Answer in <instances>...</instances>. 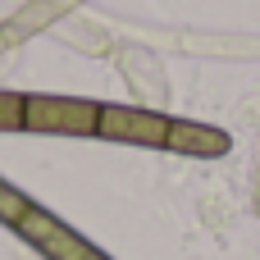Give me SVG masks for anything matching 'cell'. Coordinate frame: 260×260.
<instances>
[{"instance_id": "2", "label": "cell", "mask_w": 260, "mask_h": 260, "mask_svg": "<svg viewBox=\"0 0 260 260\" xmlns=\"http://www.w3.org/2000/svg\"><path fill=\"white\" fill-rule=\"evenodd\" d=\"M14 229L32 242V247H41L50 260H110L105 251H96L91 242H82L73 229H64L55 215H46V210H37L32 201H27V210L14 219Z\"/></svg>"}, {"instance_id": "1", "label": "cell", "mask_w": 260, "mask_h": 260, "mask_svg": "<svg viewBox=\"0 0 260 260\" xmlns=\"http://www.w3.org/2000/svg\"><path fill=\"white\" fill-rule=\"evenodd\" d=\"M96 133H105L114 142H137V146H169L183 155H224L229 151V133L206 128V123H187V119H169V114H155L146 105L101 110Z\"/></svg>"}]
</instances>
